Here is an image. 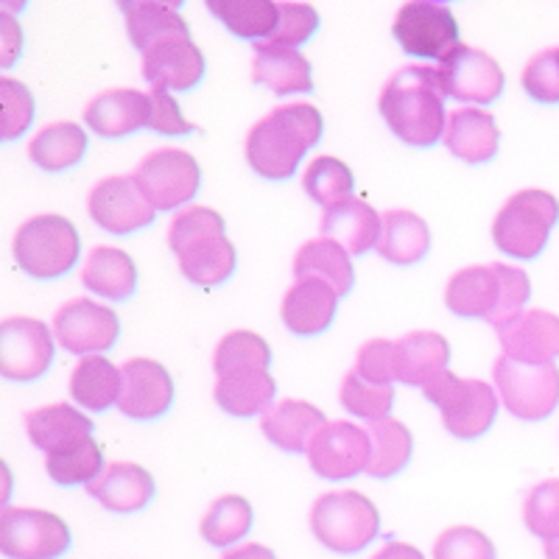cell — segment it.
I'll return each instance as SVG.
<instances>
[{"mask_svg":"<svg viewBox=\"0 0 559 559\" xmlns=\"http://www.w3.org/2000/svg\"><path fill=\"white\" fill-rule=\"evenodd\" d=\"M353 185H356V177L349 171L347 163L336 157H317L311 166L302 174V188H306L308 197L313 202L331 207V204L342 202V199L353 197Z\"/></svg>","mask_w":559,"mask_h":559,"instance_id":"60d3db41","label":"cell"},{"mask_svg":"<svg viewBox=\"0 0 559 559\" xmlns=\"http://www.w3.org/2000/svg\"><path fill=\"white\" fill-rule=\"evenodd\" d=\"M0 104H3L0 138H20L34 121V96L28 93L26 84L14 82V79H0Z\"/></svg>","mask_w":559,"mask_h":559,"instance_id":"7dc6e473","label":"cell"},{"mask_svg":"<svg viewBox=\"0 0 559 559\" xmlns=\"http://www.w3.org/2000/svg\"><path fill=\"white\" fill-rule=\"evenodd\" d=\"M222 559H277V557H274L272 548L261 546V543H247V546L227 551Z\"/></svg>","mask_w":559,"mask_h":559,"instance_id":"db71d44e","label":"cell"},{"mask_svg":"<svg viewBox=\"0 0 559 559\" xmlns=\"http://www.w3.org/2000/svg\"><path fill=\"white\" fill-rule=\"evenodd\" d=\"M82 283L90 294L123 302L138 292V266H134L132 254L123 249L96 247L84 261Z\"/></svg>","mask_w":559,"mask_h":559,"instance_id":"4dcf8cb0","label":"cell"},{"mask_svg":"<svg viewBox=\"0 0 559 559\" xmlns=\"http://www.w3.org/2000/svg\"><path fill=\"white\" fill-rule=\"evenodd\" d=\"M252 503L241 496H224L213 501L207 515L202 518V537L210 546L224 548L243 540L252 528Z\"/></svg>","mask_w":559,"mask_h":559,"instance_id":"ab89813d","label":"cell"},{"mask_svg":"<svg viewBox=\"0 0 559 559\" xmlns=\"http://www.w3.org/2000/svg\"><path fill=\"white\" fill-rule=\"evenodd\" d=\"M174 403V381L154 358H129L121 367L118 412L138 423H152L168 414Z\"/></svg>","mask_w":559,"mask_h":559,"instance_id":"ac0fdd59","label":"cell"},{"mask_svg":"<svg viewBox=\"0 0 559 559\" xmlns=\"http://www.w3.org/2000/svg\"><path fill=\"white\" fill-rule=\"evenodd\" d=\"M26 431L34 448L51 453L53 448L68 445L73 439L93 433V419L70 403H53V406L34 408L26 414Z\"/></svg>","mask_w":559,"mask_h":559,"instance_id":"e575fe53","label":"cell"},{"mask_svg":"<svg viewBox=\"0 0 559 559\" xmlns=\"http://www.w3.org/2000/svg\"><path fill=\"white\" fill-rule=\"evenodd\" d=\"M306 453L317 476L328 478V481H342V478H353L367 471L372 442H369L367 428L353 426L347 419H336L311 439Z\"/></svg>","mask_w":559,"mask_h":559,"instance_id":"2e32d148","label":"cell"},{"mask_svg":"<svg viewBox=\"0 0 559 559\" xmlns=\"http://www.w3.org/2000/svg\"><path fill=\"white\" fill-rule=\"evenodd\" d=\"M134 179L140 182L148 202L157 213L179 210L182 204L193 202L202 188V168L197 157L179 148H159L148 154L138 166Z\"/></svg>","mask_w":559,"mask_h":559,"instance_id":"8fae6325","label":"cell"},{"mask_svg":"<svg viewBox=\"0 0 559 559\" xmlns=\"http://www.w3.org/2000/svg\"><path fill=\"white\" fill-rule=\"evenodd\" d=\"M383 216L367 204L364 199H342V202L324 207L322 213V238L336 241L338 247L347 249L349 254H364L378 247L381 238Z\"/></svg>","mask_w":559,"mask_h":559,"instance_id":"603a6c76","label":"cell"},{"mask_svg":"<svg viewBox=\"0 0 559 559\" xmlns=\"http://www.w3.org/2000/svg\"><path fill=\"white\" fill-rule=\"evenodd\" d=\"M328 426L322 408L306 401H283L274 403L261 417V431L272 445L288 453L308 451L311 439Z\"/></svg>","mask_w":559,"mask_h":559,"instance_id":"f1b7e54d","label":"cell"},{"mask_svg":"<svg viewBox=\"0 0 559 559\" xmlns=\"http://www.w3.org/2000/svg\"><path fill=\"white\" fill-rule=\"evenodd\" d=\"M532 297V280L523 269L507 263L459 269L445 286V306L464 319H484L501 328L523 313Z\"/></svg>","mask_w":559,"mask_h":559,"instance_id":"3957f363","label":"cell"},{"mask_svg":"<svg viewBox=\"0 0 559 559\" xmlns=\"http://www.w3.org/2000/svg\"><path fill=\"white\" fill-rule=\"evenodd\" d=\"M207 9L241 39H272L280 9L272 0H207Z\"/></svg>","mask_w":559,"mask_h":559,"instance_id":"f35d334b","label":"cell"},{"mask_svg":"<svg viewBox=\"0 0 559 559\" xmlns=\"http://www.w3.org/2000/svg\"><path fill=\"white\" fill-rule=\"evenodd\" d=\"M204 53L191 34H174L159 39L143 53V76L152 87L168 90V93H188L199 87L204 79Z\"/></svg>","mask_w":559,"mask_h":559,"instance_id":"d6986e66","label":"cell"},{"mask_svg":"<svg viewBox=\"0 0 559 559\" xmlns=\"http://www.w3.org/2000/svg\"><path fill=\"white\" fill-rule=\"evenodd\" d=\"M123 20H127L129 43L140 53H146L159 39L174 37V34H191L182 14L174 3H148V0H134V3H121Z\"/></svg>","mask_w":559,"mask_h":559,"instance_id":"d590c367","label":"cell"},{"mask_svg":"<svg viewBox=\"0 0 559 559\" xmlns=\"http://www.w3.org/2000/svg\"><path fill=\"white\" fill-rule=\"evenodd\" d=\"M376 249L392 266H414L426 261L431 249V229L426 218H419L412 210H389L383 213L381 238Z\"/></svg>","mask_w":559,"mask_h":559,"instance_id":"f546056e","label":"cell"},{"mask_svg":"<svg viewBox=\"0 0 559 559\" xmlns=\"http://www.w3.org/2000/svg\"><path fill=\"white\" fill-rule=\"evenodd\" d=\"M45 471L62 487H87L93 478L102 476L104 471V451L98 445L93 433L79 437L68 445L53 448L51 453H45Z\"/></svg>","mask_w":559,"mask_h":559,"instance_id":"74e56055","label":"cell"},{"mask_svg":"<svg viewBox=\"0 0 559 559\" xmlns=\"http://www.w3.org/2000/svg\"><path fill=\"white\" fill-rule=\"evenodd\" d=\"M445 146L453 157L464 159V163H487L498 154L501 146V129H498L496 118L487 109L462 107L453 109L448 115L445 127Z\"/></svg>","mask_w":559,"mask_h":559,"instance_id":"d4e9b609","label":"cell"},{"mask_svg":"<svg viewBox=\"0 0 559 559\" xmlns=\"http://www.w3.org/2000/svg\"><path fill=\"white\" fill-rule=\"evenodd\" d=\"M14 261L37 280H57L76 266L82 241L73 222L64 216H34L17 229L12 243Z\"/></svg>","mask_w":559,"mask_h":559,"instance_id":"ba28073f","label":"cell"},{"mask_svg":"<svg viewBox=\"0 0 559 559\" xmlns=\"http://www.w3.org/2000/svg\"><path fill=\"white\" fill-rule=\"evenodd\" d=\"M168 243L193 286H218L236 272V247L227 238V224L216 210L199 204L182 210L168 229Z\"/></svg>","mask_w":559,"mask_h":559,"instance_id":"277c9868","label":"cell"},{"mask_svg":"<svg viewBox=\"0 0 559 559\" xmlns=\"http://www.w3.org/2000/svg\"><path fill=\"white\" fill-rule=\"evenodd\" d=\"M437 73L442 93L464 104H492L507 84V76L496 59L462 43L439 62Z\"/></svg>","mask_w":559,"mask_h":559,"instance_id":"5bb4252c","label":"cell"},{"mask_svg":"<svg viewBox=\"0 0 559 559\" xmlns=\"http://www.w3.org/2000/svg\"><path fill=\"white\" fill-rule=\"evenodd\" d=\"M152 98L140 90H107L84 107V123L98 138H127L148 127Z\"/></svg>","mask_w":559,"mask_h":559,"instance_id":"7402d4cb","label":"cell"},{"mask_svg":"<svg viewBox=\"0 0 559 559\" xmlns=\"http://www.w3.org/2000/svg\"><path fill=\"white\" fill-rule=\"evenodd\" d=\"M559 222V202L546 191L528 188L509 197L492 222V241L509 258L532 261L546 249L554 224Z\"/></svg>","mask_w":559,"mask_h":559,"instance_id":"52a82bcc","label":"cell"},{"mask_svg":"<svg viewBox=\"0 0 559 559\" xmlns=\"http://www.w3.org/2000/svg\"><path fill=\"white\" fill-rule=\"evenodd\" d=\"M338 294L322 280H297L283 297V324L294 336H319L333 324Z\"/></svg>","mask_w":559,"mask_h":559,"instance_id":"cb8c5ba5","label":"cell"},{"mask_svg":"<svg viewBox=\"0 0 559 559\" xmlns=\"http://www.w3.org/2000/svg\"><path fill=\"white\" fill-rule=\"evenodd\" d=\"M426 401L433 403L442 414V426L456 439H478L492 428L498 417L501 397L487 381L459 378L451 369L439 372L433 381L423 386Z\"/></svg>","mask_w":559,"mask_h":559,"instance_id":"8992f818","label":"cell"},{"mask_svg":"<svg viewBox=\"0 0 559 559\" xmlns=\"http://www.w3.org/2000/svg\"><path fill=\"white\" fill-rule=\"evenodd\" d=\"M546 559H559V537L546 543Z\"/></svg>","mask_w":559,"mask_h":559,"instance_id":"11a10c76","label":"cell"},{"mask_svg":"<svg viewBox=\"0 0 559 559\" xmlns=\"http://www.w3.org/2000/svg\"><path fill=\"white\" fill-rule=\"evenodd\" d=\"M526 528L543 543L559 537V478H546L526 496L523 503Z\"/></svg>","mask_w":559,"mask_h":559,"instance_id":"ee69618b","label":"cell"},{"mask_svg":"<svg viewBox=\"0 0 559 559\" xmlns=\"http://www.w3.org/2000/svg\"><path fill=\"white\" fill-rule=\"evenodd\" d=\"M70 394L87 412H107L112 403L118 406V397H121V367H115L104 356L79 358L76 369L70 376Z\"/></svg>","mask_w":559,"mask_h":559,"instance_id":"836d02e7","label":"cell"},{"mask_svg":"<svg viewBox=\"0 0 559 559\" xmlns=\"http://www.w3.org/2000/svg\"><path fill=\"white\" fill-rule=\"evenodd\" d=\"M322 112L313 104L277 107L252 127L247 138V163L258 177L283 182L322 138Z\"/></svg>","mask_w":559,"mask_h":559,"instance_id":"7a4b0ae2","label":"cell"},{"mask_svg":"<svg viewBox=\"0 0 559 559\" xmlns=\"http://www.w3.org/2000/svg\"><path fill=\"white\" fill-rule=\"evenodd\" d=\"M492 381L507 412L518 419L540 423L559 406V369L554 364H521L503 356L496 361Z\"/></svg>","mask_w":559,"mask_h":559,"instance_id":"9c48e42d","label":"cell"},{"mask_svg":"<svg viewBox=\"0 0 559 559\" xmlns=\"http://www.w3.org/2000/svg\"><path fill=\"white\" fill-rule=\"evenodd\" d=\"M392 34L406 53L439 62L459 45V23L451 9L428 0L406 3L394 17Z\"/></svg>","mask_w":559,"mask_h":559,"instance_id":"7c38bea8","label":"cell"},{"mask_svg":"<svg viewBox=\"0 0 559 559\" xmlns=\"http://www.w3.org/2000/svg\"><path fill=\"white\" fill-rule=\"evenodd\" d=\"M311 532L324 548L349 557L376 540L381 532V512L358 489L324 492L311 509Z\"/></svg>","mask_w":559,"mask_h":559,"instance_id":"5b68a950","label":"cell"},{"mask_svg":"<svg viewBox=\"0 0 559 559\" xmlns=\"http://www.w3.org/2000/svg\"><path fill=\"white\" fill-rule=\"evenodd\" d=\"M272 364V347L266 338L252 331H233L218 342L216 356H213V369L216 376L233 372V369L247 367H266Z\"/></svg>","mask_w":559,"mask_h":559,"instance_id":"b9f144b4","label":"cell"},{"mask_svg":"<svg viewBox=\"0 0 559 559\" xmlns=\"http://www.w3.org/2000/svg\"><path fill=\"white\" fill-rule=\"evenodd\" d=\"M0 37H3V64H12L14 57L20 53V45H23V34L17 32L14 26V20H3V26H0Z\"/></svg>","mask_w":559,"mask_h":559,"instance_id":"816d5d0a","label":"cell"},{"mask_svg":"<svg viewBox=\"0 0 559 559\" xmlns=\"http://www.w3.org/2000/svg\"><path fill=\"white\" fill-rule=\"evenodd\" d=\"M521 84L534 102L559 104V48H546L528 59Z\"/></svg>","mask_w":559,"mask_h":559,"instance_id":"bcb514c9","label":"cell"},{"mask_svg":"<svg viewBox=\"0 0 559 559\" xmlns=\"http://www.w3.org/2000/svg\"><path fill=\"white\" fill-rule=\"evenodd\" d=\"M274 394H277V383L272 372L266 367H247L218 376L213 397L229 417H254L274 406Z\"/></svg>","mask_w":559,"mask_h":559,"instance_id":"4316f807","label":"cell"},{"mask_svg":"<svg viewBox=\"0 0 559 559\" xmlns=\"http://www.w3.org/2000/svg\"><path fill=\"white\" fill-rule=\"evenodd\" d=\"M378 109L386 127L408 146L428 148L439 138H445V93L439 84L437 68L406 64L397 70L383 84Z\"/></svg>","mask_w":559,"mask_h":559,"instance_id":"6da1fadb","label":"cell"},{"mask_svg":"<svg viewBox=\"0 0 559 559\" xmlns=\"http://www.w3.org/2000/svg\"><path fill=\"white\" fill-rule=\"evenodd\" d=\"M252 82L263 84L274 96H292V93H311L313 73L311 62L294 48H283L269 39L254 45Z\"/></svg>","mask_w":559,"mask_h":559,"instance_id":"484cf974","label":"cell"},{"mask_svg":"<svg viewBox=\"0 0 559 559\" xmlns=\"http://www.w3.org/2000/svg\"><path fill=\"white\" fill-rule=\"evenodd\" d=\"M53 333L32 317H12L0 324V376L32 383L51 369Z\"/></svg>","mask_w":559,"mask_h":559,"instance_id":"4fadbf2b","label":"cell"},{"mask_svg":"<svg viewBox=\"0 0 559 559\" xmlns=\"http://www.w3.org/2000/svg\"><path fill=\"white\" fill-rule=\"evenodd\" d=\"M148 98H152V115H148V129H152V132L166 134V138H179V134L197 132V127L185 118L182 109H179V104L174 102V96L168 90L152 87Z\"/></svg>","mask_w":559,"mask_h":559,"instance_id":"f907efd6","label":"cell"},{"mask_svg":"<svg viewBox=\"0 0 559 559\" xmlns=\"http://www.w3.org/2000/svg\"><path fill=\"white\" fill-rule=\"evenodd\" d=\"M372 559H426V557H423L414 546H408V543L392 540L386 543V546H383Z\"/></svg>","mask_w":559,"mask_h":559,"instance_id":"f5cc1de1","label":"cell"},{"mask_svg":"<svg viewBox=\"0 0 559 559\" xmlns=\"http://www.w3.org/2000/svg\"><path fill=\"white\" fill-rule=\"evenodd\" d=\"M338 401H342V406L353 417H361L367 423H372V419L389 417L394 403V386H378V383H369L364 378H358L356 372H349L342 381Z\"/></svg>","mask_w":559,"mask_h":559,"instance_id":"7bdbcfd3","label":"cell"},{"mask_svg":"<svg viewBox=\"0 0 559 559\" xmlns=\"http://www.w3.org/2000/svg\"><path fill=\"white\" fill-rule=\"evenodd\" d=\"M294 277L297 280H322L338 297L353 292L356 283V272H353V261L344 247L328 238H317L299 247L297 258H294Z\"/></svg>","mask_w":559,"mask_h":559,"instance_id":"1f68e13d","label":"cell"},{"mask_svg":"<svg viewBox=\"0 0 559 559\" xmlns=\"http://www.w3.org/2000/svg\"><path fill=\"white\" fill-rule=\"evenodd\" d=\"M503 356L521 364H554L559 358V317L551 311H523L496 328Z\"/></svg>","mask_w":559,"mask_h":559,"instance_id":"ffe728a7","label":"cell"},{"mask_svg":"<svg viewBox=\"0 0 559 559\" xmlns=\"http://www.w3.org/2000/svg\"><path fill=\"white\" fill-rule=\"evenodd\" d=\"M372 456H369L367 473L372 478H392L406 471L414 453V439L403 423L392 417L372 419L367 426Z\"/></svg>","mask_w":559,"mask_h":559,"instance_id":"8d00e7d4","label":"cell"},{"mask_svg":"<svg viewBox=\"0 0 559 559\" xmlns=\"http://www.w3.org/2000/svg\"><path fill=\"white\" fill-rule=\"evenodd\" d=\"M84 154H87V134L73 121H59L39 129V134H34L28 143L32 163L48 174H62L79 166Z\"/></svg>","mask_w":559,"mask_h":559,"instance_id":"d6a6232c","label":"cell"},{"mask_svg":"<svg viewBox=\"0 0 559 559\" xmlns=\"http://www.w3.org/2000/svg\"><path fill=\"white\" fill-rule=\"evenodd\" d=\"M433 559H496V546L473 526H451L433 543Z\"/></svg>","mask_w":559,"mask_h":559,"instance_id":"f6af8a7d","label":"cell"},{"mask_svg":"<svg viewBox=\"0 0 559 559\" xmlns=\"http://www.w3.org/2000/svg\"><path fill=\"white\" fill-rule=\"evenodd\" d=\"M121 336V322L112 308L87 297L70 299L53 317V338L73 356H102Z\"/></svg>","mask_w":559,"mask_h":559,"instance_id":"9a60e30c","label":"cell"},{"mask_svg":"<svg viewBox=\"0 0 559 559\" xmlns=\"http://www.w3.org/2000/svg\"><path fill=\"white\" fill-rule=\"evenodd\" d=\"M90 218L112 236H129L154 222L157 210L134 177H109L90 191Z\"/></svg>","mask_w":559,"mask_h":559,"instance_id":"e0dca14e","label":"cell"},{"mask_svg":"<svg viewBox=\"0 0 559 559\" xmlns=\"http://www.w3.org/2000/svg\"><path fill=\"white\" fill-rule=\"evenodd\" d=\"M280 9V23L274 28L269 43L283 45V48H294L306 45L308 39L317 34L319 28V12L308 3H277Z\"/></svg>","mask_w":559,"mask_h":559,"instance_id":"c3c4849f","label":"cell"},{"mask_svg":"<svg viewBox=\"0 0 559 559\" xmlns=\"http://www.w3.org/2000/svg\"><path fill=\"white\" fill-rule=\"evenodd\" d=\"M353 372L364 381L378 383V386H392V381H397L394 378V342H389V338L364 342L356 353Z\"/></svg>","mask_w":559,"mask_h":559,"instance_id":"681fc988","label":"cell"},{"mask_svg":"<svg viewBox=\"0 0 559 559\" xmlns=\"http://www.w3.org/2000/svg\"><path fill=\"white\" fill-rule=\"evenodd\" d=\"M87 492L112 515H134L152 503L157 484L146 467L134 462H112L87 484Z\"/></svg>","mask_w":559,"mask_h":559,"instance_id":"44dd1931","label":"cell"},{"mask_svg":"<svg viewBox=\"0 0 559 559\" xmlns=\"http://www.w3.org/2000/svg\"><path fill=\"white\" fill-rule=\"evenodd\" d=\"M451 361V344L433 331H414L394 342V378L408 386H426L445 372Z\"/></svg>","mask_w":559,"mask_h":559,"instance_id":"83f0119b","label":"cell"},{"mask_svg":"<svg viewBox=\"0 0 559 559\" xmlns=\"http://www.w3.org/2000/svg\"><path fill=\"white\" fill-rule=\"evenodd\" d=\"M0 551L9 559H59L70 551V528L45 509L0 512Z\"/></svg>","mask_w":559,"mask_h":559,"instance_id":"30bf717a","label":"cell"}]
</instances>
